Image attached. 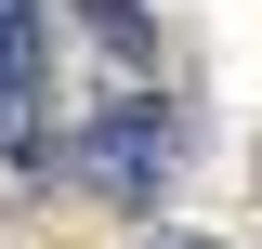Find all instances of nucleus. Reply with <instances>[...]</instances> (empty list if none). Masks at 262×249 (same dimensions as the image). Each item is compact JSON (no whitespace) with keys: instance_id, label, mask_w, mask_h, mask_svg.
Here are the masks:
<instances>
[{"instance_id":"nucleus-2","label":"nucleus","mask_w":262,"mask_h":249,"mask_svg":"<svg viewBox=\"0 0 262 249\" xmlns=\"http://www.w3.org/2000/svg\"><path fill=\"white\" fill-rule=\"evenodd\" d=\"M39 92H53V66H39V0H0V157H13V171H53Z\"/></svg>"},{"instance_id":"nucleus-4","label":"nucleus","mask_w":262,"mask_h":249,"mask_svg":"<svg viewBox=\"0 0 262 249\" xmlns=\"http://www.w3.org/2000/svg\"><path fill=\"white\" fill-rule=\"evenodd\" d=\"M131 249H223V236H184V223H158V236H131Z\"/></svg>"},{"instance_id":"nucleus-1","label":"nucleus","mask_w":262,"mask_h":249,"mask_svg":"<svg viewBox=\"0 0 262 249\" xmlns=\"http://www.w3.org/2000/svg\"><path fill=\"white\" fill-rule=\"evenodd\" d=\"M53 157L105 197V210H158V184H170V105L158 92H92V118L66 131Z\"/></svg>"},{"instance_id":"nucleus-3","label":"nucleus","mask_w":262,"mask_h":249,"mask_svg":"<svg viewBox=\"0 0 262 249\" xmlns=\"http://www.w3.org/2000/svg\"><path fill=\"white\" fill-rule=\"evenodd\" d=\"M79 27H92L105 53L131 66V79H144V66H158V27H144V0H79Z\"/></svg>"}]
</instances>
